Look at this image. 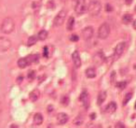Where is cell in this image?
Here are the masks:
<instances>
[{
	"mask_svg": "<svg viewBox=\"0 0 136 128\" xmlns=\"http://www.w3.org/2000/svg\"><path fill=\"white\" fill-rule=\"evenodd\" d=\"M133 28H134V29H136V20L134 21V22H133Z\"/></svg>",
	"mask_w": 136,
	"mask_h": 128,
	"instance_id": "34",
	"label": "cell"
},
{
	"mask_svg": "<svg viewBox=\"0 0 136 128\" xmlns=\"http://www.w3.org/2000/svg\"><path fill=\"white\" fill-rule=\"evenodd\" d=\"M39 96H40V92L38 91V90H34V91H32L31 93H30L29 94V97L30 99L33 101V102H35V101H36L38 98H39Z\"/></svg>",
	"mask_w": 136,
	"mask_h": 128,
	"instance_id": "13",
	"label": "cell"
},
{
	"mask_svg": "<svg viewBox=\"0 0 136 128\" xmlns=\"http://www.w3.org/2000/svg\"><path fill=\"white\" fill-rule=\"evenodd\" d=\"M61 103L63 104V105H64V106H67L68 103H69V98L68 96H64V97H62V101H61Z\"/></svg>",
	"mask_w": 136,
	"mask_h": 128,
	"instance_id": "26",
	"label": "cell"
},
{
	"mask_svg": "<svg viewBox=\"0 0 136 128\" xmlns=\"http://www.w3.org/2000/svg\"><path fill=\"white\" fill-rule=\"evenodd\" d=\"M48 32L46 30H41L39 31V33L37 35V38L40 39V40H45L48 37Z\"/></svg>",
	"mask_w": 136,
	"mask_h": 128,
	"instance_id": "20",
	"label": "cell"
},
{
	"mask_svg": "<svg viewBox=\"0 0 136 128\" xmlns=\"http://www.w3.org/2000/svg\"><path fill=\"white\" fill-rule=\"evenodd\" d=\"M37 41V37L36 36H32V37H30L28 38V40H27V45L28 46H33V45H35Z\"/></svg>",
	"mask_w": 136,
	"mask_h": 128,
	"instance_id": "21",
	"label": "cell"
},
{
	"mask_svg": "<svg viewBox=\"0 0 136 128\" xmlns=\"http://www.w3.org/2000/svg\"><path fill=\"white\" fill-rule=\"evenodd\" d=\"M117 110V104L115 102H110L107 105L106 107V112H108L109 114H112Z\"/></svg>",
	"mask_w": 136,
	"mask_h": 128,
	"instance_id": "14",
	"label": "cell"
},
{
	"mask_svg": "<svg viewBox=\"0 0 136 128\" xmlns=\"http://www.w3.org/2000/svg\"><path fill=\"white\" fill-rule=\"evenodd\" d=\"M68 115L64 113V112H63V113H59L58 115H57V122H58V124L60 125H63V124H65L66 122H68Z\"/></svg>",
	"mask_w": 136,
	"mask_h": 128,
	"instance_id": "11",
	"label": "cell"
},
{
	"mask_svg": "<svg viewBox=\"0 0 136 128\" xmlns=\"http://www.w3.org/2000/svg\"><path fill=\"white\" fill-rule=\"evenodd\" d=\"M83 122V118L81 116H78L77 118L75 119V121H74V123L75 124H77V125H80V124H82Z\"/></svg>",
	"mask_w": 136,
	"mask_h": 128,
	"instance_id": "23",
	"label": "cell"
},
{
	"mask_svg": "<svg viewBox=\"0 0 136 128\" xmlns=\"http://www.w3.org/2000/svg\"><path fill=\"white\" fill-rule=\"evenodd\" d=\"M43 122V116L41 113H36L34 116V123L36 125H40Z\"/></svg>",
	"mask_w": 136,
	"mask_h": 128,
	"instance_id": "15",
	"label": "cell"
},
{
	"mask_svg": "<svg viewBox=\"0 0 136 128\" xmlns=\"http://www.w3.org/2000/svg\"><path fill=\"white\" fill-rule=\"evenodd\" d=\"M125 48H126V43L125 42L118 43L117 45V47L115 48V56H116V58H118V57H120L122 55V53L124 52L125 51Z\"/></svg>",
	"mask_w": 136,
	"mask_h": 128,
	"instance_id": "8",
	"label": "cell"
},
{
	"mask_svg": "<svg viewBox=\"0 0 136 128\" xmlns=\"http://www.w3.org/2000/svg\"><path fill=\"white\" fill-rule=\"evenodd\" d=\"M126 86H127V82L126 81H120V82H118L117 83V87L119 88V89H125L126 88Z\"/></svg>",
	"mask_w": 136,
	"mask_h": 128,
	"instance_id": "24",
	"label": "cell"
},
{
	"mask_svg": "<svg viewBox=\"0 0 136 128\" xmlns=\"http://www.w3.org/2000/svg\"><path fill=\"white\" fill-rule=\"evenodd\" d=\"M43 56L46 57V58L48 57V48L47 46L44 47V49H43Z\"/></svg>",
	"mask_w": 136,
	"mask_h": 128,
	"instance_id": "27",
	"label": "cell"
},
{
	"mask_svg": "<svg viewBox=\"0 0 136 128\" xmlns=\"http://www.w3.org/2000/svg\"><path fill=\"white\" fill-rule=\"evenodd\" d=\"M135 9V11H136V7H135V9Z\"/></svg>",
	"mask_w": 136,
	"mask_h": 128,
	"instance_id": "39",
	"label": "cell"
},
{
	"mask_svg": "<svg viewBox=\"0 0 136 128\" xmlns=\"http://www.w3.org/2000/svg\"><path fill=\"white\" fill-rule=\"evenodd\" d=\"M52 110V106H48V111H51Z\"/></svg>",
	"mask_w": 136,
	"mask_h": 128,
	"instance_id": "36",
	"label": "cell"
},
{
	"mask_svg": "<svg viewBox=\"0 0 136 128\" xmlns=\"http://www.w3.org/2000/svg\"><path fill=\"white\" fill-rule=\"evenodd\" d=\"M79 100L83 102L84 104V106L86 107V109H88L89 108V94H88V93L87 91H83L82 94H80V96H79Z\"/></svg>",
	"mask_w": 136,
	"mask_h": 128,
	"instance_id": "10",
	"label": "cell"
},
{
	"mask_svg": "<svg viewBox=\"0 0 136 128\" xmlns=\"http://www.w3.org/2000/svg\"><path fill=\"white\" fill-rule=\"evenodd\" d=\"M23 79H24V77H23V76H20L18 79H17V82H18V83H20L21 81H23Z\"/></svg>",
	"mask_w": 136,
	"mask_h": 128,
	"instance_id": "31",
	"label": "cell"
},
{
	"mask_svg": "<svg viewBox=\"0 0 136 128\" xmlns=\"http://www.w3.org/2000/svg\"><path fill=\"white\" fill-rule=\"evenodd\" d=\"M132 1H133V0H125V3H126L127 5H130V4L132 3Z\"/></svg>",
	"mask_w": 136,
	"mask_h": 128,
	"instance_id": "32",
	"label": "cell"
},
{
	"mask_svg": "<svg viewBox=\"0 0 136 128\" xmlns=\"http://www.w3.org/2000/svg\"><path fill=\"white\" fill-rule=\"evenodd\" d=\"M72 60H73V63L75 65L76 67H81V59H80V55L78 53V51H74L73 54H72Z\"/></svg>",
	"mask_w": 136,
	"mask_h": 128,
	"instance_id": "9",
	"label": "cell"
},
{
	"mask_svg": "<svg viewBox=\"0 0 136 128\" xmlns=\"http://www.w3.org/2000/svg\"><path fill=\"white\" fill-rule=\"evenodd\" d=\"M122 22H123V24H125V25H129V24H130V23L132 22V15H131V14H129V13L124 14L123 17H122Z\"/></svg>",
	"mask_w": 136,
	"mask_h": 128,
	"instance_id": "17",
	"label": "cell"
},
{
	"mask_svg": "<svg viewBox=\"0 0 136 128\" xmlns=\"http://www.w3.org/2000/svg\"><path fill=\"white\" fill-rule=\"evenodd\" d=\"M90 119H95V113H92L90 115Z\"/></svg>",
	"mask_w": 136,
	"mask_h": 128,
	"instance_id": "33",
	"label": "cell"
},
{
	"mask_svg": "<svg viewBox=\"0 0 136 128\" xmlns=\"http://www.w3.org/2000/svg\"><path fill=\"white\" fill-rule=\"evenodd\" d=\"M14 28H15V23H14L13 19L10 17L4 19V21L2 22V25H1V31L4 34H10L13 32Z\"/></svg>",
	"mask_w": 136,
	"mask_h": 128,
	"instance_id": "1",
	"label": "cell"
},
{
	"mask_svg": "<svg viewBox=\"0 0 136 128\" xmlns=\"http://www.w3.org/2000/svg\"><path fill=\"white\" fill-rule=\"evenodd\" d=\"M11 47V41L5 37H0V51H7Z\"/></svg>",
	"mask_w": 136,
	"mask_h": 128,
	"instance_id": "5",
	"label": "cell"
},
{
	"mask_svg": "<svg viewBox=\"0 0 136 128\" xmlns=\"http://www.w3.org/2000/svg\"><path fill=\"white\" fill-rule=\"evenodd\" d=\"M10 128H18V126H17V125H15V124H12L11 126H10Z\"/></svg>",
	"mask_w": 136,
	"mask_h": 128,
	"instance_id": "35",
	"label": "cell"
},
{
	"mask_svg": "<svg viewBox=\"0 0 136 128\" xmlns=\"http://www.w3.org/2000/svg\"><path fill=\"white\" fill-rule=\"evenodd\" d=\"M1 112H2V104L0 103V114H1Z\"/></svg>",
	"mask_w": 136,
	"mask_h": 128,
	"instance_id": "37",
	"label": "cell"
},
{
	"mask_svg": "<svg viewBox=\"0 0 136 128\" xmlns=\"http://www.w3.org/2000/svg\"><path fill=\"white\" fill-rule=\"evenodd\" d=\"M110 34V26L108 24L104 23L99 27L98 30V37L101 39H105Z\"/></svg>",
	"mask_w": 136,
	"mask_h": 128,
	"instance_id": "3",
	"label": "cell"
},
{
	"mask_svg": "<svg viewBox=\"0 0 136 128\" xmlns=\"http://www.w3.org/2000/svg\"><path fill=\"white\" fill-rule=\"evenodd\" d=\"M27 77H28V79H29L30 80L34 79L35 78H36V72H35L34 70H31V71H29V72H28V75H27Z\"/></svg>",
	"mask_w": 136,
	"mask_h": 128,
	"instance_id": "25",
	"label": "cell"
},
{
	"mask_svg": "<svg viewBox=\"0 0 136 128\" xmlns=\"http://www.w3.org/2000/svg\"><path fill=\"white\" fill-rule=\"evenodd\" d=\"M131 97H132V94H131V93H128V94H127L125 95L124 100H123L122 104H123L124 106H125V105H127V103H128V102L130 101V98H131Z\"/></svg>",
	"mask_w": 136,
	"mask_h": 128,
	"instance_id": "22",
	"label": "cell"
},
{
	"mask_svg": "<svg viewBox=\"0 0 136 128\" xmlns=\"http://www.w3.org/2000/svg\"><path fill=\"white\" fill-rule=\"evenodd\" d=\"M17 64H18V67H20V68H25L27 66H29L26 57H25V58H21V59H19Z\"/></svg>",
	"mask_w": 136,
	"mask_h": 128,
	"instance_id": "18",
	"label": "cell"
},
{
	"mask_svg": "<svg viewBox=\"0 0 136 128\" xmlns=\"http://www.w3.org/2000/svg\"><path fill=\"white\" fill-rule=\"evenodd\" d=\"M78 36L77 35H72L71 37H70V40L73 41V42H77V40H78Z\"/></svg>",
	"mask_w": 136,
	"mask_h": 128,
	"instance_id": "28",
	"label": "cell"
},
{
	"mask_svg": "<svg viewBox=\"0 0 136 128\" xmlns=\"http://www.w3.org/2000/svg\"><path fill=\"white\" fill-rule=\"evenodd\" d=\"M86 76L89 78V79H93L96 77V70L92 67H89L87 68L86 70Z\"/></svg>",
	"mask_w": 136,
	"mask_h": 128,
	"instance_id": "16",
	"label": "cell"
},
{
	"mask_svg": "<svg viewBox=\"0 0 136 128\" xmlns=\"http://www.w3.org/2000/svg\"><path fill=\"white\" fill-rule=\"evenodd\" d=\"M74 25H75V19H74V17H70L69 20H68V22H67V25H66L67 30L68 31L73 30V28H74Z\"/></svg>",
	"mask_w": 136,
	"mask_h": 128,
	"instance_id": "19",
	"label": "cell"
},
{
	"mask_svg": "<svg viewBox=\"0 0 136 128\" xmlns=\"http://www.w3.org/2000/svg\"><path fill=\"white\" fill-rule=\"evenodd\" d=\"M66 10L65 9H62L61 11H60L57 15H56V17L54 18V21H53V25L54 26H61V25L64 24V22L65 18H66Z\"/></svg>",
	"mask_w": 136,
	"mask_h": 128,
	"instance_id": "4",
	"label": "cell"
},
{
	"mask_svg": "<svg viewBox=\"0 0 136 128\" xmlns=\"http://www.w3.org/2000/svg\"><path fill=\"white\" fill-rule=\"evenodd\" d=\"M105 10H106L107 12H111L113 10L112 6H111L110 4H106V6H105Z\"/></svg>",
	"mask_w": 136,
	"mask_h": 128,
	"instance_id": "29",
	"label": "cell"
},
{
	"mask_svg": "<svg viewBox=\"0 0 136 128\" xmlns=\"http://www.w3.org/2000/svg\"><path fill=\"white\" fill-rule=\"evenodd\" d=\"M106 99V92L105 91H101L98 94V98H97V103L98 105H102L105 101Z\"/></svg>",
	"mask_w": 136,
	"mask_h": 128,
	"instance_id": "12",
	"label": "cell"
},
{
	"mask_svg": "<svg viewBox=\"0 0 136 128\" xmlns=\"http://www.w3.org/2000/svg\"><path fill=\"white\" fill-rule=\"evenodd\" d=\"M86 9V1L85 0H77L76 7H75V11L77 15H82L85 12Z\"/></svg>",
	"mask_w": 136,
	"mask_h": 128,
	"instance_id": "6",
	"label": "cell"
},
{
	"mask_svg": "<svg viewBox=\"0 0 136 128\" xmlns=\"http://www.w3.org/2000/svg\"><path fill=\"white\" fill-rule=\"evenodd\" d=\"M135 110H136V103H135Z\"/></svg>",
	"mask_w": 136,
	"mask_h": 128,
	"instance_id": "38",
	"label": "cell"
},
{
	"mask_svg": "<svg viewBox=\"0 0 136 128\" xmlns=\"http://www.w3.org/2000/svg\"><path fill=\"white\" fill-rule=\"evenodd\" d=\"M81 35L85 40H89L93 36V28L91 26H87L86 28H84L82 30Z\"/></svg>",
	"mask_w": 136,
	"mask_h": 128,
	"instance_id": "7",
	"label": "cell"
},
{
	"mask_svg": "<svg viewBox=\"0 0 136 128\" xmlns=\"http://www.w3.org/2000/svg\"><path fill=\"white\" fill-rule=\"evenodd\" d=\"M101 9H102V5L99 1L92 0L89 2V6H88V11H89V15L96 16L101 12Z\"/></svg>",
	"mask_w": 136,
	"mask_h": 128,
	"instance_id": "2",
	"label": "cell"
},
{
	"mask_svg": "<svg viewBox=\"0 0 136 128\" xmlns=\"http://www.w3.org/2000/svg\"><path fill=\"white\" fill-rule=\"evenodd\" d=\"M115 128H125V125L122 122H117L115 124Z\"/></svg>",
	"mask_w": 136,
	"mask_h": 128,
	"instance_id": "30",
	"label": "cell"
}]
</instances>
